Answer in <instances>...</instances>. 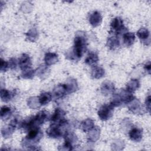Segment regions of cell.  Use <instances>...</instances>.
Here are the masks:
<instances>
[{"mask_svg":"<svg viewBox=\"0 0 151 151\" xmlns=\"http://www.w3.org/2000/svg\"><path fill=\"white\" fill-rule=\"evenodd\" d=\"M87 41L86 34L83 32H77L74 38V45L70 53L67 52L66 57L70 60L80 58L87 50Z\"/></svg>","mask_w":151,"mask_h":151,"instance_id":"1","label":"cell"},{"mask_svg":"<svg viewBox=\"0 0 151 151\" xmlns=\"http://www.w3.org/2000/svg\"><path fill=\"white\" fill-rule=\"evenodd\" d=\"M43 133L39 127L31 129L28 132V134L22 142V145L24 146L28 147V149L37 150L34 147L35 145L38 143L42 138Z\"/></svg>","mask_w":151,"mask_h":151,"instance_id":"2","label":"cell"},{"mask_svg":"<svg viewBox=\"0 0 151 151\" xmlns=\"http://www.w3.org/2000/svg\"><path fill=\"white\" fill-rule=\"evenodd\" d=\"M113 110L114 107L110 103L103 104L100 107L98 110V116L101 120H107L112 117L113 114Z\"/></svg>","mask_w":151,"mask_h":151,"instance_id":"3","label":"cell"},{"mask_svg":"<svg viewBox=\"0 0 151 151\" xmlns=\"http://www.w3.org/2000/svg\"><path fill=\"white\" fill-rule=\"evenodd\" d=\"M111 30L115 34H120L127 30L123 24V21L120 17L114 18L110 23Z\"/></svg>","mask_w":151,"mask_h":151,"instance_id":"4","label":"cell"},{"mask_svg":"<svg viewBox=\"0 0 151 151\" xmlns=\"http://www.w3.org/2000/svg\"><path fill=\"white\" fill-rule=\"evenodd\" d=\"M65 112L61 108H56L54 113L52 114L50 120L51 124H57L64 120Z\"/></svg>","mask_w":151,"mask_h":151,"instance_id":"5","label":"cell"},{"mask_svg":"<svg viewBox=\"0 0 151 151\" xmlns=\"http://www.w3.org/2000/svg\"><path fill=\"white\" fill-rule=\"evenodd\" d=\"M48 113L45 110H41L39 111L35 116H33L34 123L37 127H38L42 124L48 120Z\"/></svg>","mask_w":151,"mask_h":151,"instance_id":"6","label":"cell"},{"mask_svg":"<svg viewBox=\"0 0 151 151\" xmlns=\"http://www.w3.org/2000/svg\"><path fill=\"white\" fill-rule=\"evenodd\" d=\"M18 64L20 68L23 71L31 68L32 63L29 56L27 54H23L19 59Z\"/></svg>","mask_w":151,"mask_h":151,"instance_id":"7","label":"cell"},{"mask_svg":"<svg viewBox=\"0 0 151 151\" xmlns=\"http://www.w3.org/2000/svg\"><path fill=\"white\" fill-rule=\"evenodd\" d=\"M114 89V84L109 81H104L101 86V92L104 96H106L113 94Z\"/></svg>","mask_w":151,"mask_h":151,"instance_id":"8","label":"cell"},{"mask_svg":"<svg viewBox=\"0 0 151 151\" xmlns=\"http://www.w3.org/2000/svg\"><path fill=\"white\" fill-rule=\"evenodd\" d=\"M67 94V90L65 84L57 85L53 90L52 94L55 99H59L62 98Z\"/></svg>","mask_w":151,"mask_h":151,"instance_id":"9","label":"cell"},{"mask_svg":"<svg viewBox=\"0 0 151 151\" xmlns=\"http://www.w3.org/2000/svg\"><path fill=\"white\" fill-rule=\"evenodd\" d=\"M128 105L129 110L133 113H139L141 112L142 109V106H141V103L140 101L135 98H134L130 102H129Z\"/></svg>","mask_w":151,"mask_h":151,"instance_id":"10","label":"cell"},{"mask_svg":"<svg viewBox=\"0 0 151 151\" xmlns=\"http://www.w3.org/2000/svg\"><path fill=\"white\" fill-rule=\"evenodd\" d=\"M142 130L140 129L134 127L131 129L129 133V136L130 139L134 142H139L142 139Z\"/></svg>","mask_w":151,"mask_h":151,"instance_id":"11","label":"cell"},{"mask_svg":"<svg viewBox=\"0 0 151 151\" xmlns=\"http://www.w3.org/2000/svg\"><path fill=\"white\" fill-rule=\"evenodd\" d=\"M102 21V17L100 13L98 11H94L90 15L89 22L93 27L99 26Z\"/></svg>","mask_w":151,"mask_h":151,"instance_id":"12","label":"cell"},{"mask_svg":"<svg viewBox=\"0 0 151 151\" xmlns=\"http://www.w3.org/2000/svg\"><path fill=\"white\" fill-rule=\"evenodd\" d=\"M58 61V55L54 52H48L44 56V61L47 65H51Z\"/></svg>","mask_w":151,"mask_h":151,"instance_id":"13","label":"cell"},{"mask_svg":"<svg viewBox=\"0 0 151 151\" xmlns=\"http://www.w3.org/2000/svg\"><path fill=\"white\" fill-rule=\"evenodd\" d=\"M118 94L122 103L128 104L134 98L132 93L128 91L127 90H122Z\"/></svg>","mask_w":151,"mask_h":151,"instance_id":"14","label":"cell"},{"mask_svg":"<svg viewBox=\"0 0 151 151\" xmlns=\"http://www.w3.org/2000/svg\"><path fill=\"white\" fill-rule=\"evenodd\" d=\"M14 91H9L5 88H1L0 96L2 101L7 103L10 101L14 96Z\"/></svg>","mask_w":151,"mask_h":151,"instance_id":"15","label":"cell"},{"mask_svg":"<svg viewBox=\"0 0 151 151\" xmlns=\"http://www.w3.org/2000/svg\"><path fill=\"white\" fill-rule=\"evenodd\" d=\"M100 134V130L98 127H94L92 129H91L90 131H88V140L90 141L91 142H95L97 141L99 137Z\"/></svg>","mask_w":151,"mask_h":151,"instance_id":"16","label":"cell"},{"mask_svg":"<svg viewBox=\"0 0 151 151\" xmlns=\"http://www.w3.org/2000/svg\"><path fill=\"white\" fill-rule=\"evenodd\" d=\"M99 61L98 55L94 52H90L87 55L85 59V63L88 65L94 66Z\"/></svg>","mask_w":151,"mask_h":151,"instance_id":"17","label":"cell"},{"mask_svg":"<svg viewBox=\"0 0 151 151\" xmlns=\"http://www.w3.org/2000/svg\"><path fill=\"white\" fill-rule=\"evenodd\" d=\"M107 47L111 50H115L120 46V41L116 35L108 38L107 41Z\"/></svg>","mask_w":151,"mask_h":151,"instance_id":"18","label":"cell"},{"mask_svg":"<svg viewBox=\"0 0 151 151\" xmlns=\"http://www.w3.org/2000/svg\"><path fill=\"white\" fill-rule=\"evenodd\" d=\"M104 70L102 67L94 65L91 69V76L93 78L99 79L103 77L104 75Z\"/></svg>","mask_w":151,"mask_h":151,"instance_id":"19","label":"cell"},{"mask_svg":"<svg viewBox=\"0 0 151 151\" xmlns=\"http://www.w3.org/2000/svg\"><path fill=\"white\" fill-rule=\"evenodd\" d=\"M135 40V35L133 32H126L123 34V42L126 47L131 46Z\"/></svg>","mask_w":151,"mask_h":151,"instance_id":"20","label":"cell"},{"mask_svg":"<svg viewBox=\"0 0 151 151\" xmlns=\"http://www.w3.org/2000/svg\"><path fill=\"white\" fill-rule=\"evenodd\" d=\"M50 70L48 69L47 65H41L38 68L36 71V74L37 76H38L41 79L43 80L45 78L49 73Z\"/></svg>","mask_w":151,"mask_h":151,"instance_id":"21","label":"cell"},{"mask_svg":"<svg viewBox=\"0 0 151 151\" xmlns=\"http://www.w3.org/2000/svg\"><path fill=\"white\" fill-rule=\"evenodd\" d=\"M139 86H140V83L138 80L132 79L127 83L126 85V90L132 93L134 92L136 90H137Z\"/></svg>","mask_w":151,"mask_h":151,"instance_id":"22","label":"cell"},{"mask_svg":"<svg viewBox=\"0 0 151 151\" xmlns=\"http://www.w3.org/2000/svg\"><path fill=\"white\" fill-rule=\"evenodd\" d=\"M12 114V110L11 108L6 106H4L1 107V111H0V115L1 118L2 120H6L8 119Z\"/></svg>","mask_w":151,"mask_h":151,"instance_id":"23","label":"cell"},{"mask_svg":"<svg viewBox=\"0 0 151 151\" xmlns=\"http://www.w3.org/2000/svg\"><path fill=\"white\" fill-rule=\"evenodd\" d=\"M81 127L84 132H88L94 127V121L91 119H87L81 122Z\"/></svg>","mask_w":151,"mask_h":151,"instance_id":"24","label":"cell"},{"mask_svg":"<svg viewBox=\"0 0 151 151\" xmlns=\"http://www.w3.org/2000/svg\"><path fill=\"white\" fill-rule=\"evenodd\" d=\"M67 90V93H71L77 90L78 88V85L77 81L74 79H71L65 84Z\"/></svg>","mask_w":151,"mask_h":151,"instance_id":"25","label":"cell"},{"mask_svg":"<svg viewBox=\"0 0 151 151\" xmlns=\"http://www.w3.org/2000/svg\"><path fill=\"white\" fill-rule=\"evenodd\" d=\"M52 99L51 94L48 92H44L40 94L38 97V100L40 105H46L48 104Z\"/></svg>","mask_w":151,"mask_h":151,"instance_id":"26","label":"cell"},{"mask_svg":"<svg viewBox=\"0 0 151 151\" xmlns=\"http://www.w3.org/2000/svg\"><path fill=\"white\" fill-rule=\"evenodd\" d=\"M137 35L140 40H141L143 42H144L147 39L149 38L150 32L149 30L144 27L140 28L137 32Z\"/></svg>","mask_w":151,"mask_h":151,"instance_id":"27","label":"cell"},{"mask_svg":"<svg viewBox=\"0 0 151 151\" xmlns=\"http://www.w3.org/2000/svg\"><path fill=\"white\" fill-rule=\"evenodd\" d=\"M15 128L12 126L11 124H9V125L6 127H4L1 130V133L2 136L4 138L9 137L11 136V134L13 133L14 131L15 130Z\"/></svg>","mask_w":151,"mask_h":151,"instance_id":"28","label":"cell"},{"mask_svg":"<svg viewBox=\"0 0 151 151\" xmlns=\"http://www.w3.org/2000/svg\"><path fill=\"white\" fill-rule=\"evenodd\" d=\"M26 36L28 40H29L30 41H32V42L35 41L38 38V33L37 29L35 28L30 29L26 33Z\"/></svg>","mask_w":151,"mask_h":151,"instance_id":"29","label":"cell"},{"mask_svg":"<svg viewBox=\"0 0 151 151\" xmlns=\"http://www.w3.org/2000/svg\"><path fill=\"white\" fill-rule=\"evenodd\" d=\"M35 73V70H32L31 68H29L22 71L21 77L25 79H31L34 77Z\"/></svg>","mask_w":151,"mask_h":151,"instance_id":"30","label":"cell"},{"mask_svg":"<svg viewBox=\"0 0 151 151\" xmlns=\"http://www.w3.org/2000/svg\"><path fill=\"white\" fill-rule=\"evenodd\" d=\"M40 102L38 98L35 97H31L28 100V106L31 109H37L40 107Z\"/></svg>","mask_w":151,"mask_h":151,"instance_id":"31","label":"cell"},{"mask_svg":"<svg viewBox=\"0 0 151 151\" xmlns=\"http://www.w3.org/2000/svg\"><path fill=\"white\" fill-rule=\"evenodd\" d=\"M9 67L8 63L5 60H4L2 58H1L0 60V69L1 72H5L7 71L8 68Z\"/></svg>","mask_w":151,"mask_h":151,"instance_id":"32","label":"cell"},{"mask_svg":"<svg viewBox=\"0 0 151 151\" xmlns=\"http://www.w3.org/2000/svg\"><path fill=\"white\" fill-rule=\"evenodd\" d=\"M8 65H9V67H10V68H11L12 70L16 69V68L17 67V60L14 58H11L9 61Z\"/></svg>","mask_w":151,"mask_h":151,"instance_id":"33","label":"cell"},{"mask_svg":"<svg viewBox=\"0 0 151 151\" xmlns=\"http://www.w3.org/2000/svg\"><path fill=\"white\" fill-rule=\"evenodd\" d=\"M145 103H146V108L147 109L148 111H150V95L148 96V97L146 99Z\"/></svg>","mask_w":151,"mask_h":151,"instance_id":"34","label":"cell"},{"mask_svg":"<svg viewBox=\"0 0 151 151\" xmlns=\"http://www.w3.org/2000/svg\"><path fill=\"white\" fill-rule=\"evenodd\" d=\"M144 68L145 69L146 71H147L148 72L149 74H150V68H151V65H150V62L148 61L147 63H146L144 66Z\"/></svg>","mask_w":151,"mask_h":151,"instance_id":"35","label":"cell"}]
</instances>
